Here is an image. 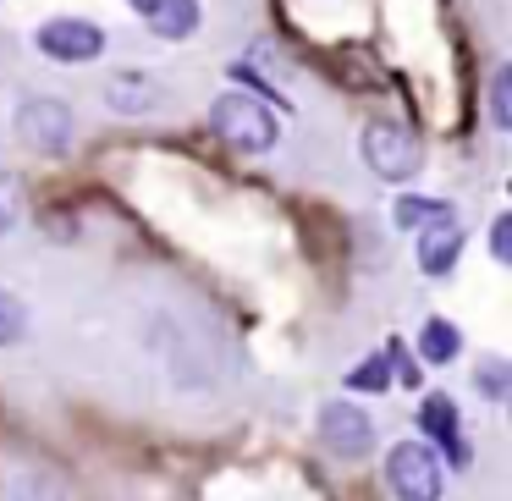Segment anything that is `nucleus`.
I'll use <instances>...</instances> for the list:
<instances>
[{
    "label": "nucleus",
    "instance_id": "1",
    "mask_svg": "<svg viewBox=\"0 0 512 501\" xmlns=\"http://www.w3.org/2000/svg\"><path fill=\"white\" fill-rule=\"evenodd\" d=\"M210 127L226 149L237 155H265L276 149V116H270V100L254 89H232L210 105Z\"/></svg>",
    "mask_w": 512,
    "mask_h": 501
},
{
    "label": "nucleus",
    "instance_id": "2",
    "mask_svg": "<svg viewBox=\"0 0 512 501\" xmlns=\"http://www.w3.org/2000/svg\"><path fill=\"white\" fill-rule=\"evenodd\" d=\"M386 485L397 501H441L446 468L430 441H397L386 452Z\"/></svg>",
    "mask_w": 512,
    "mask_h": 501
},
{
    "label": "nucleus",
    "instance_id": "3",
    "mask_svg": "<svg viewBox=\"0 0 512 501\" xmlns=\"http://www.w3.org/2000/svg\"><path fill=\"white\" fill-rule=\"evenodd\" d=\"M419 160H424V149L408 127H397V122H369L364 127V166L375 171L380 182H408L413 171H419Z\"/></svg>",
    "mask_w": 512,
    "mask_h": 501
},
{
    "label": "nucleus",
    "instance_id": "4",
    "mask_svg": "<svg viewBox=\"0 0 512 501\" xmlns=\"http://www.w3.org/2000/svg\"><path fill=\"white\" fill-rule=\"evenodd\" d=\"M17 133H23V144L39 149V155H67V144H72V105L50 100V94L23 100V111H17Z\"/></svg>",
    "mask_w": 512,
    "mask_h": 501
},
{
    "label": "nucleus",
    "instance_id": "5",
    "mask_svg": "<svg viewBox=\"0 0 512 501\" xmlns=\"http://www.w3.org/2000/svg\"><path fill=\"white\" fill-rule=\"evenodd\" d=\"M34 39H39V50H45L50 61H61V67L100 61V50H105V34L89 23V17H50Z\"/></svg>",
    "mask_w": 512,
    "mask_h": 501
},
{
    "label": "nucleus",
    "instance_id": "6",
    "mask_svg": "<svg viewBox=\"0 0 512 501\" xmlns=\"http://www.w3.org/2000/svg\"><path fill=\"white\" fill-rule=\"evenodd\" d=\"M320 441L331 446L336 457H369L375 424H369V413H358L353 402H325L320 408Z\"/></svg>",
    "mask_w": 512,
    "mask_h": 501
},
{
    "label": "nucleus",
    "instance_id": "7",
    "mask_svg": "<svg viewBox=\"0 0 512 501\" xmlns=\"http://www.w3.org/2000/svg\"><path fill=\"white\" fill-rule=\"evenodd\" d=\"M419 430H424V441L430 446H441V457L452 468H468V441H463V430H457V408H452V397H441V391H430V397L419 402Z\"/></svg>",
    "mask_w": 512,
    "mask_h": 501
},
{
    "label": "nucleus",
    "instance_id": "8",
    "mask_svg": "<svg viewBox=\"0 0 512 501\" xmlns=\"http://www.w3.org/2000/svg\"><path fill=\"white\" fill-rule=\"evenodd\" d=\"M457 254H463V226L452 221V210H446L419 232V270L424 276H446V270L457 265Z\"/></svg>",
    "mask_w": 512,
    "mask_h": 501
},
{
    "label": "nucleus",
    "instance_id": "9",
    "mask_svg": "<svg viewBox=\"0 0 512 501\" xmlns=\"http://www.w3.org/2000/svg\"><path fill=\"white\" fill-rule=\"evenodd\" d=\"M149 28H155L160 39H193L199 34V0H155V6H149Z\"/></svg>",
    "mask_w": 512,
    "mask_h": 501
},
{
    "label": "nucleus",
    "instance_id": "10",
    "mask_svg": "<svg viewBox=\"0 0 512 501\" xmlns=\"http://www.w3.org/2000/svg\"><path fill=\"white\" fill-rule=\"evenodd\" d=\"M105 100H111V111H122V116H144L149 105H160V89L149 78H138V72H122V78L105 83Z\"/></svg>",
    "mask_w": 512,
    "mask_h": 501
},
{
    "label": "nucleus",
    "instance_id": "11",
    "mask_svg": "<svg viewBox=\"0 0 512 501\" xmlns=\"http://www.w3.org/2000/svg\"><path fill=\"white\" fill-rule=\"evenodd\" d=\"M419 353H424V364H452V358L463 353V336H457V325H452V320H424Z\"/></svg>",
    "mask_w": 512,
    "mask_h": 501
},
{
    "label": "nucleus",
    "instance_id": "12",
    "mask_svg": "<svg viewBox=\"0 0 512 501\" xmlns=\"http://www.w3.org/2000/svg\"><path fill=\"white\" fill-rule=\"evenodd\" d=\"M28 336V303L17 298V292L0 287V347H12Z\"/></svg>",
    "mask_w": 512,
    "mask_h": 501
},
{
    "label": "nucleus",
    "instance_id": "13",
    "mask_svg": "<svg viewBox=\"0 0 512 501\" xmlns=\"http://www.w3.org/2000/svg\"><path fill=\"white\" fill-rule=\"evenodd\" d=\"M347 386H353V391H386V386H391V353L364 358V364L347 375Z\"/></svg>",
    "mask_w": 512,
    "mask_h": 501
},
{
    "label": "nucleus",
    "instance_id": "14",
    "mask_svg": "<svg viewBox=\"0 0 512 501\" xmlns=\"http://www.w3.org/2000/svg\"><path fill=\"white\" fill-rule=\"evenodd\" d=\"M490 122L512 127V67H501L496 83H490Z\"/></svg>",
    "mask_w": 512,
    "mask_h": 501
},
{
    "label": "nucleus",
    "instance_id": "15",
    "mask_svg": "<svg viewBox=\"0 0 512 501\" xmlns=\"http://www.w3.org/2000/svg\"><path fill=\"white\" fill-rule=\"evenodd\" d=\"M397 226H424V221H435V215H446V204L441 199H397Z\"/></svg>",
    "mask_w": 512,
    "mask_h": 501
},
{
    "label": "nucleus",
    "instance_id": "16",
    "mask_svg": "<svg viewBox=\"0 0 512 501\" xmlns=\"http://www.w3.org/2000/svg\"><path fill=\"white\" fill-rule=\"evenodd\" d=\"M479 391H485V397H507V364H501V358H485V369H479Z\"/></svg>",
    "mask_w": 512,
    "mask_h": 501
},
{
    "label": "nucleus",
    "instance_id": "17",
    "mask_svg": "<svg viewBox=\"0 0 512 501\" xmlns=\"http://www.w3.org/2000/svg\"><path fill=\"white\" fill-rule=\"evenodd\" d=\"M12 221H17V177L0 171V232H12Z\"/></svg>",
    "mask_w": 512,
    "mask_h": 501
},
{
    "label": "nucleus",
    "instance_id": "18",
    "mask_svg": "<svg viewBox=\"0 0 512 501\" xmlns=\"http://www.w3.org/2000/svg\"><path fill=\"white\" fill-rule=\"evenodd\" d=\"M490 254L507 265L512 259V215H496V226H490Z\"/></svg>",
    "mask_w": 512,
    "mask_h": 501
},
{
    "label": "nucleus",
    "instance_id": "19",
    "mask_svg": "<svg viewBox=\"0 0 512 501\" xmlns=\"http://www.w3.org/2000/svg\"><path fill=\"white\" fill-rule=\"evenodd\" d=\"M127 6H133V12H149V6H155V0H127Z\"/></svg>",
    "mask_w": 512,
    "mask_h": 501
}]
</instances>
